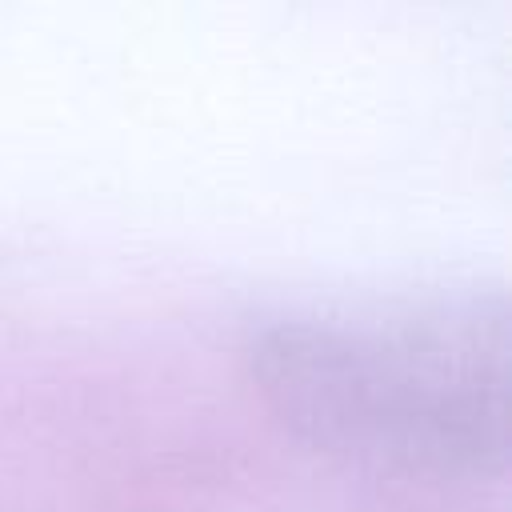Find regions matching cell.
<instances>
[{"mask_svg": "<svg viewBox=\"0 0 512 512\" xmlns=\"http://www.w3.org/2000/svg\"><path fill=\"white\" fill-rule=\"evenodd\" d=\"M268 360L272 388L320 432L444 456L504 440V324L480 308L292 328Z\"/></svg>", "mask_w": 512, "mask_h": 512, "instance_id": "6da1fadb", "label": "cell"}]
</instances>
